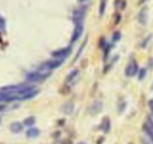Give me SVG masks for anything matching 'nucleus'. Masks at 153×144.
Returning <instances> with one entry per match:
<instances>
[{
    "instance_id": "7ed1b4c3",
    "label": "nucleus",
    "mask_w": 153,
    "mask_h": 144,
    "mask_svg": "<svg viewBox=\"0 0 153 144\" xmlns=\"http://www.w3.org/2000/svg\"><path fill=\"white\" fill-rule=\"evenodd\" d=\"M138 63L136 62L135 60H132L129 63V64L127 65L126 68H125V73L126 76L132 77L138 73Z\"/></svg>"
},
{
    "instance_id": "a211bd4d",
    "label": "nucleus",
    "mask_w": 153,
    "mask_h": 144,
    "mask_svg": "<svg viewBox=\"0 0 153 144\" xmlns=\"http://www.w3.org/2000/svg\"><path fill=\"white\" fill-rule=\"evenodd\" d=\"M120 37H121V34H120V31H115V32H114L113 35H112V40L114 42H117L118 40H120Z\"/></svg>"
},
{
    "instance_id": "f3484780",
    "label": "nucleus",
    "mask_w": 153,
    "mask_h": 144,
    "mask_svg": "<svg viewBox=\"0 0 153 144\" xmlns=\"http://www.w3.org/2000/svg\"><path fill=\"white\" fill-rule=\"evenodd\" d=\"M78 73V70H73V71H72L70 74L68 75L67 77H66V82H71L73 78H75V77L77 76Z\"/></svg>"
},
{
    "instance_id": "1a4fd4ad",
    "label": "nucleus",
    "mask_w": 153,
    "mask_h": 144,
    "mask_svg": "<svg viewBox=\"0 0 153 144\" xmlns=\"http://www.w3.org/2000/svg\"><path fill=\"white\" fill-rule=\"evenodd\" d=\"M23 125L19 122H14L10 125V130L14 133H19L23 131Z\"/></svg>"
},
{
    "instance_id": "f8f14e48",
    "label": "nucleus",
    "mask_w": 153,
    "mask_h": 144,
    "mask_svg": "<svg viewBox=\"0 0 153 144\" xmlns=\"http://www.w3.org/2000/svg\"><path fill=\"white\" fill-rule=\"evenodd\" d=\"M40 134V131L36 128H31L26 132V136L28 137H37Z\"/></svg>"
},
{
    "instance_id": "f03ea898",
    "label": "nucleus",
    "mask_w": 153,
    "mask_h": 144,
    "mask_svg": "<svg viewBox=\"0 0 153 144\" xmlns=\"http://www.w3.org/2000/svg\"><path fill=\"white\" fill-rule=\"evenodd\" d=\"M49 73H44V72L41 71L34 72V73H31L29 74H28L26 78L30 82H40V81L46 78L49 75Z\"/></svg>"
},
{
    "instance_id": "dca6fc26",
    "label": "nucleus",
    "mask_w": 153,
    "mask_h": 144,
    "mask_svg": "<svg viewBox=\"0 0 153 144\" xmlns=\"http://www.w3.org/2000/svg\"><path fill=\"white\" fill-rule=\"evenodd\" d=\"M115 7L117 8L123 10L125 8V0H116L115 1Z\"/></svg>"
},
{
    "instance_id": "9d476101",
    "label": "nucleus",
    "mask_w": 153,
    "mask_h": 144,
    "mask_svg": "<svg viewBox=\"0 0 153 144\" xmlns=\"http://www.w3.org/2000/svg\"><path fill=\"white\" fill-rule=\"evenodd\" d=\"M138 21L141 24H145L146 23V19H147V12H146V8L141 9V10L139 12L138 16Z\"/></svg>"
},
{
    "instance_id": "f257e3e1",
    "label": "nucleus",
    "mask_w": 153,
    "mask_h": 144,
    "mask_svg": "<svg viewBox=\"0 0 153 144\" xmlns=\"http://www.w3.org/2000/svg\"><path fill=\"white\" fill-rule=\"evenodd\" d=\"M63 62H64V59H57V58H55V59L48 61L44 63L40 66L39 71H42L44 73H48L49 70H54V69H56V68L61 66Z\"/></svg>"
},
{
    "instance_id": "20e7f679",
    "label": "nucleus",
    "mask_w": 153,
    "mask_h": 144,
    "mask_svg": "<svg viewBox=\"0 0 153 144\" xmlns=\"http://www.w3.org/2000/svg\"><path fill=\"white\" fill-rule=\"evenodd\" d=\"M86 12V8L85 7H80L78 8L75 9L73 11V20L75 23H80L82 22L84 17V14Z\"/></svg>"
},
{
    "instance_id": "393cba45",
    "label": "nucleus",
    "mask_w": 153,
    "mask_h": 144,
    "mask_svg": "<svg viewBox=\"0 0 153 144\" xmlns=\"http://www.w3.org/2000/svg\"><path fill=\"white\" fill-rule=\"evenodd\" d=\"M143 144H149V143H148L145 142V141H143Z\"/></svg>"
},
{
    "instance_id": "6ab92c4d",
    "label": "nucleus",
    "mask_w": 153,
    "mask_h": 144,
    "mask_svg": "<svg viewBox=\"0 0 153 144\" xmlns=\"http://www.w3.org/2000/svg\"><path fill=\"white\" fill-rule=\"evenodd\" d=\"M146 69H144V68H143V69H141L139 72V75H138V78H139V80H143V78L146 77Z\"/></svg>"
},
{
    "instance_id": "2eb2a0df",
    "label": "nucleus",
    "mask_w": 153,
    "mask_h": 144,
    "mask_svg": "<svg viewBox=\"0 0 153 144\" xmlns=\"http://www.w3.org/2000/svg\"><path fill=\"white\" fill-rule=\"evenodd\" d=\"M23 123H24V125H26V126H31L35 124V118L34 116H29L28 118H26Z\"/></svg>"
},
{
    "instance_id": "ddd939ff",
    "label": "nucleus",
    "mask_w": 153,
    "mask_h": 144,
    "mask_svg": "<svg viewBox=\"0 0 153 144\" xmlns=\"http://www.w3.org/2000/svg\"><path fill=\"white\" fill-rule=\"evenodd\" d=\"M143 129L145 133L148 135V137H150V140L153 142V130L151 129V127L148 124H144L143 126Z\"/></svg>"
},
{
    "instance_id": "4468645a",
    "label": "nucleus",
    "mask_w": 153,
    "mask_h": 144,
    "mask_svg": "<svg viewBox=\"0 0 153 144\" xmlns=\"http://www.w3.org/2000/svg\"><path fill=\"white\" fill-rule=\"evenodd\" d=\"M106 4L107 0H100L99 8V12L100 16H102L104 14L105 11V8H106Z\"/></svg>"
},
{
    "instance_id": "6e6552de",
    "label": "nucleus",
    "mask_w": 153,
    "mask_h": 144,
    "mask_svg": "<svg viewBox=\"0 0 153 144\" xmlns=\"http://www.w3.org/2000/svg\"><path fill=\"white\" fill-rule=\"evenodd\" d=\"M74 109H75V105H74L73 102H67L64 103V104L63 105L62 108H61L63 113L67 115L73 114V112L74 111Z\"/></svg>"
},
{
    "instance_id": "39448f33",
    "label": "nucleus",
    "mask_w": 153,
    "mask_h": 144,
    "mask_svg": "<svg viewBox=\"0 0 153 144\" xmlns=\"http://www.w3.org/2000/svg\"><path fill=\"white\" fill-rule=\"evenodd\" d=\"M83 30L84 26L82 22L75 23V28H74V31H73L71 37L72 42H75L77 40H78V38L82 36V33H83Z\"/></svg>"
},
{
    "instance_id": "bb28decb",
    "label": "nucleus",
    "mask_w": 153,
    "mask_h": 144,
    "mask_svg": "<svg viewBox=\"0 0 153 144\" xmlns=\"http://www.w3.org/2000/svg\"><path fill=\"white\" fill-rule=\"evenodd\" d=\"M0 122H1V120H0Z\"/></svg>"
},
{
    "instance_id": "4be33fe9",
    "label": "nucleus",
    "mask_w": 153,
    "mask_h": 144,
    "mask_svg": "<svg viewBox=\"0 0 153 144\" xmlns=\"http://www.w3.org/2000/svg\"><path fill=\"white\" fill-rule=\"evenodd\" d=\"M149 105H150V107L152 110V116H153V100H151L149 102Z\"/></svg>"
},
{
    "instance_id": "0eeeda50",
    "label": "nucleus",
    "mask_w": 153,
    "mask_h": 144,
    "mask_svg": "<svg viewBox=\"0 0 153 144\" xmlns=\"http://www.w3.org/2000/svg\"><path fill=\"white\" fill-rule=\"evenodd\" d=\"M70 52V47H66L63 49H57V50L54 51L52 52V56L54 58H57V59H64V57H66Z\"/></svg>"
},
{
    "instance_id": "423d86ee",
    "label": "nucleus",
    "mask_w": 153,
    "mask_h": 144,
    "mask_svg": "<svg viewBox=\"0 0 153 144\" xmlns=\"http://www.w3.org/2000/svg\"><path fill=\"white\" fill-rule=\"evenodd\" d=\"M103 105L102 102L99 100L94 101L89 106V112L92 115H96L100 112L102 110Z\"/></svg>"
},
{
    "instance_id": "aec40b11",
    "label": "nucleus",
    "mask_w": 153,
    "mask_h": 144,
    "mask_svg": "<svg viewBox=\"0 0 153 144\" xmlns=\"http://www.w3.org/2000/svg\"><path fill=\"white\" fill-rule=\"evenodd\" d=\"M5 26V19H4L2 17H0V27H1L2 28H4Z\"/></svg>"
},
{
    "instance_id": "9b49d317",
    "label": "nucleus",
    "mask_w": 153,
    "mask_h": 144,
    "mask_svg": "<svg viewBox=\"0 0 153 144\" xmlns=\"http://www.w3.org/2000/svg\"><path fill=\"white\" fill-rule=\"evenodd\" d=\"M111 128V123H110V120L108 117L105 116L102 120L101 124V129L104 132H108L110 130Z\"/></svg>"
},
{
    "instance_id": "b1692460",
    "label": "nucleus",
    "mask_w": 153,
    "mask_h": 144,
    "mask_svg": "<svg viewBox=\"0 0 153 144\" xmlns=\"http://www.w3.org/2000/svg\"><path fill=\"white\" fill-rule=\"evenodd\" d=\"M78 144H86L85 143H84V142H80V143H78Z\"/></svg>"
},
{
    "instance_id": "5701e85b",
    "label": "nucleus",
    "mask_w": 153,
    "mask_h": 144,
    "mask_svg": "<svg viewBox=\"0 0 153 144\" xmlns=\"http://www.w3.org/2000/svg\"><path fill=\"white\" fill-rule=\"evenodd\" d=\"M85 1H87V0H78V2H85Z\"/></svg>"
},
{
    "instance_id": "412c9836",
    "label": "nucleus",
    "mask_w": 153,
    "mask_h": 144,
    "mask_svg": "<svg viewBox=\"0 0 153 144\" xmlns=\"http://www.w3.org/2000/svg\"><path fill=\"white\" fill-rule=\"evenodd\" d=\"M120 19H121V16L120 14H117L116 17H115V24H117V23H120Z\"/></svg>"
},
{
    "instance_id": "a878e982",
    "label": "nucleus",
    "mask_w": 153,
    "mask_h": 144,
    "mask_svg": "<svg viewBox=\"0 0 153 144\" xmlns=\"http://www.w3.org/2000/svg\"><path fill=\"white\" fill-rule=\"evenodd\" d=\"M152 88H153V84H152Z\"/></svg>"
}]
</instances>
